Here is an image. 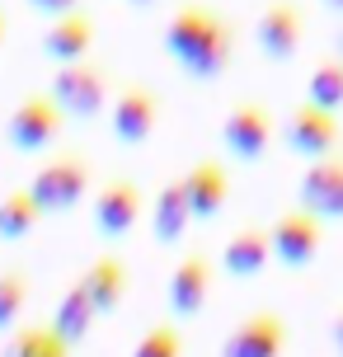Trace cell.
Listing matches in <instances>:
<instances>
[{
  "label": "cell",
  "instance_id": "3",
  "mask_svg": "<svg viewBox=\"0 0 343 357\" xmlns=\"http://www.w3.org/2000/svg\"><path fill=\"white\" fill-rule=\"evenodd\" d=\"M52 99L66 108V118H99L104 108L113 104V75L104 61L94 56H80V61H61L52 71Z\"/></svg>",
  "mask_w": 343,
  "mask_h": 357
},
{
  "label": "cell",
  "instance_id": "12",
  "mask_svg": "<svg viewBox=\"0 0 343 357\" xmlns=\"http://www.w3.org/2000/svg\"><path fill=\"white\" fill-rule=\"evenodd\" d=\"M296 202L310 207L320 221H343V151L325 160H306V174L296 178Z\"/></svg>",
  "mask_w": 343,
  "mask_h": 357
},
{
  "label": "cell",
  "instance_id": "2",
  "mask_svg": "<svg viewBox=\"0 0 343 357\" xmlns=\"http://www.w3.org/2000/svg\"><path fill=\"white\" fill-rule=\"evenodd\" d=\"M90 188H94V165H90V155H80V151H56L52 160H43L38 174L29 178V193L38 197L43 216L80 207V202L90 197Z\"/></svg>",
  "mask_w": 343,
  "mask_h": 357
},
{
  "label": "cell",
  "instance_id": "18",
  "mask_svg": "<svg viewBox=\"0 0 343 357\" xmlns=\"http://www.w3.org/2000/svg\"><path fill=\"white\" fill-rule=\"evenodd\" d=\"M188 226H193V207H188V193H183V178H169L155 193V207H151V235L160 245H179Z\"/></svg>",
  "mask_w": 343,
  "mask_h": 357
},
{
  "label": "cell",
  "instance_id": "29",
  "mask_svg": "<svg viewBox=\"0 0 343 357\" xmlns=\"http://www.w3.org/2000/svg\"><path fill=\"white\" fill-rule=\"evenodd\" d=\"M127 5H132V10H151L155 0H127Z\"/></svg>",
  "mask_w": 343,
  "mask_h": 357
},
{
  "label": "cell",
  "instance_id": "5",
  "mask_svg": "<svg viewBox=\"0 0 343 357\" xmlns=\"http://www.w3.org/2000/svg\"><path fill=\"white\" fill-rule=\"evenodd\" d=\"M160 118H165V99H160V89H151L146 80L123 85V89H118V99L109 104L113 142H118V146H132V151L155 137Z\"/></svg>",
  "mask_w": 343,
  "mask_h": 357
},
{
  "label": "cell",
  "instance_id": "23",
  "mask_svg": "<svg viewBox=\"0 0 343 357\" xmlns=\"http://www.w3.org/2000/svg\"><path fill=\"white\" fill-rule=\"evenodd\" d=\"M24 305H29V278L19 268H5L0 273V334L24 320Z\"/></svg>",
  "mask_w": 343,
  "mask_h": 357
},
{
  "label": "cell",
  "instance_id": "9",
  "mask_svg": "<svg viewBox=\"0 0 343 357\" xmlns=\"http://www.w3.org/2000/svg\"><path fill=\"white\" fill-rule=\"evenodd\" d=\"M301 43H306V10L296 0H268L254 19V47L282 66L301 52Z\"/></svg>",
  "mask_w": 343,
  "mask_h": 357
},
{
  "label": "cell",
  "instance_id": "16",
  "mask_svg": "<svg viewBox=\"0 0 343 357\" xmlns=\"http://www.w3.org/2000/svg\"><path fill=\"white\" fill-rule=\"evenodd\" d=\"M80 282L90 291V301L99 315H118V305L127 301V287H132V268L118 259V254H99L85 273H80Z\"/></svg>",
  "mask_w": 343,
  "mask_h": 357
},
{
  "label": "cell",
  "instance_id": "15",
  "mask_svg": "<svg viewBox=\"0 0 343 357\" xmlns=\"http://www.w3.org/2000/svg\"><path fill=\"white\" fill-rule=\"evenodd\" d=\"M179 178H183V193H188V207H193V221H217L226 212V202H231V169L217 155L198 160Z\"/></svg>",
  "mask_w": 343,
  "mask_h": 357
},
{
  "label": "cell",
  "instance_id": "22",
  "mask_svg": "<svg viewBox=\"0 0 343 357\" xmlns=\"http://www.w3.org/2000/svg\"><path fill=\"white\" fill-rule=\"evenodd\" d=\"M306 99L320 108H334L343 113V56H320L315 66H310V80H306Z\"/></svg>",
  "mask_w": 343,
  "mask_h": 357
},
{
  "label": "cell",
  "instance_id": "1",
  "mask_svg": "<svg viewBox=\"0 0 343 357\" xmlns=\"http://www.w3.org/2000/svg\"><path fill=\"white\" fill-rule=\"evenodd\" d=\"M165 52L174 56L188 80L212 85L231 71L235 52H240V24H235L221 5L212 0H183L174 5V15L165 19Z\"/></svg>",
  "mask_w": 343,
  "mask_h": 357
},
{
  "label": "cell",
  "instance_id": "26",
  "mask_svg": "<svg viewBox=\"0 0 343 357\" xmlns=\"http://www.w3.org/2000/svg\"><path fill=\"white\" fill-rule=\"evenodd\" d=\"M329 339H334V353L343 357V310L334 315V324H329Z\"/></svg>",
  "mask_w": 343,
  "mask_h": 357
},
{
  "label": "cell",
  "instance_id": "20",
  "mask_svg": "<svg viewBox=\"0 0 343 357\" xmlns=\"http://www.w3.org/2000/svg\"><path fill=\"white\" fill-rule=\"evenodd\" d=\"M0 357H71V343L52 324H15Z\"/></svg>",
  "mask_w": 343,
  "mask_h": 357
},
{
  "label": "cell",
  "instance_id": "17",
  "mask_svg": "<svg viewBox=\"0 0 343 357\" xmlns=\"http://www.w3.org/2000/svg\"><path fill=\"white\" fill-rule=\"evenodd\" d=\"M268 259H273V235L264 226H240L221 250V268L231 278H259L268 268Z\"/></svg>",
  "mask_w": 343,
  "mask_h": 357
},
{
  "label": "cell",
  "instance_id": "25",
  "mask_svg": "<svg viewBox=\"0 0 343 357\" xmlns=\"http://www.w3.org/2000/svg\"><path fill=\"white\" fill-rule=\"evenodd\" d=\"M33 15L43 19H56V15H71V10H80V0H24Z\"/></svg>",
  "mask_w": 343,
  "mask_h": 357
},
{
  "label": "cell",
  "instance_id": "14",
  "mask_svg": "<svg viewBox=\"0 0 343 357\" xmlns=\"http://www.w3.org/2000/svg\"><path fill=\"white\" fill-rule=\"evenodd\" d=\"M94 43H99V19L80 5L71 15H56L47 29H43V56L47 61H80V56L94 52Z\"/></svg>",
  "mask_w": 343,
  "mask_h": 357
},
{
  "label": "cell",
  "instance_id": "27",
  "mask_svg": "<svg viewBox=\"0 0 343 357\" xmlns=\"http://www.w3.org/2000/svg\"><path fill=\"white\" fill-rule=\"evenodd\" d=\"M5 43H10V19H5V10H0V52H5Z\"/></svg>",
  "mask_w": 343,
  "mask_h": 357
},
{
  "label": "cell",
  "instance_id": "6",
  "mask_svg": "<svg viewBox=\"0 0 343 357\" xmlns=\"http://www.w3.org/2000/svg\"><path fill=\"white\" fill-rule=\"evenodd\" d=\"M282 142L301 160H325V155L343 151V123L334 108H320V104H310V99H301L287 113V123H282Z\"/></svg>",
  "mask_w": 343,
  "mask_h": 357
},
{
  "label": "cell",
  "instance_id": "28",
  "mask_svg": "<svg viewBox=\"0 0 343 357\" xmlns=\"http://www.w3.org/2000/svg\"><path fill=\"white\" fill-rule=\"evenodd\" d=\"M320 5H325V10H334V15L343 19V0H320Z\"/></svg>",
  "mask_w": 343,
  "mask_h": 357
},
{
  "label": "cell",
  "instance_id": "10",
  "mask_svg": "<svg viewBox=\"0 0 343 357\" xmlns=\"http://www.w3.org/2000/svg\"><path fill=\"white\" fill-rule=\"evenodd\" d=\"M90 212H94V231L104 235V240H123V235L146 216L142 183H137V178H127V174L109 178V183H99V188H94Z\"/></svg>",
  "mask_w": 343,
  "mask_h": 357
},
{
  "label": "cell",
  "instance_id": "7",
  "mask_svg": "<svg viewBox=\"0 0 343 357\" xmlns=\"http://www.w3.org/2000/svg\"><path fill=\"white\" fill-rule=\"evenodd\" d=\"M268 235H273V259L282 268H291V273L310 268L320 259V250H325V221L310 212V207H301V202L277 216Z\"/></svg>",
  "mask_w": 343,
  "mask_h": 357
},
{
  "label": "cell",
  "instance_id": "8",
  "mask_svg": "<svg viewBox=\"0 0 343 357\" xmlns=\"http://www.w3.org/2000/svg\"><path fill=\"white\" fill-rule=\"evenodd\" d=\"M273 132H277V123H273V113L259 104V99H240V104L221 118V146H226L231 160H240V165L264 160L268 146H273Z\"/></svg>",
  "mask_w": 343,
  "mask_h": 357
},
{
  "label": "cell",
  "instance_id": "13",
  "mask_svg": "<svg viewBox=\"0 0 343 357\" xmlns=\"http://www.w3.org/2000/svg\"><path fill=\"white\" fill-rule=\"evenodd\" d=\"M212 282H217L212 259H207L202 250L183 254L179 264H174V273H169V310H174L179 320L202 315V305H207V296H212Z\"/></svg>",
  "mask_w": 343,
  "mask_h": 357
},
{
  "label": "cell",
  "instance_id": "24",
  "mask_svg": "<svg viewBox=\"0 0 343 357\" xmlns=\"http://www.w3.org/2000/svg\"><path fill=\"white\" fill-rule=\"evenodd\" d=\"M132 357H183V339H179V329H174L169 320L151 324L142 339H137Z\"/></svg>",
  "mask_w": 343,
  "mask_h": 357
},
{
  "label": "cell",
  "instance_id": "19",
  "mask_svg": "<svg viewBox=\"0 0 343 357\" xmlns=\"http://www.w3.org/2000/svg\"><path fill=\"white\" fill-rule=\"evenodd\" d=\"M94 320H99V310H94V301H90V291H85V282L75 278L71 287H66V296L56 301V315H52V329L61 334V339L71 343H85L90 339V329H94Z\"/></svg>",
  "mask_w": 343,
  "mask_h": 357
},
{
  "label": "cell",
  "instance_id": "21",
  "mask_svg": "<svg viewBox=\"0 0 343 357\" xmlns=\"http://www.w3.org/2000/svg\"><path fill=\"white\" fill-rule=\"evenodd\" d=\"M38 221H43V207L29 193V183L10 188V193L0 197V240H24V235H33Z\"/></svg>",
  "mask_w": 343,
  "mask_h": 357
},
{
  "label": "cell",
  "instance_id": "4",
  "mask_svg": "<svg viewBox=\"0 0 343 357\" xmlns=\"http://www.w3.org/2000/svg\"><path fill=\"white\" fill-rule=\"evenodd\" d=\"M66 123H71V118H66V108L52 99V89H29L15 104V113H10L5 137H10V146H15L19 155H38V151H47V146L61 142Z\"/></svg>",
  "mask_w": 343,
  "mask_h": 357
},
{
  "label": "cell",
  "instance_id": "30",
  "mask_svg": "<svg viewBox=\"0 0 343 357\" xmlns=\"http://www.w3.org/2000/svg\"><path fill=\"white\" fill-rule=\"evenodd\" d=\"M334 52H339V56H343V29H339V38H334Z\"/></svg>",
  "mask_w": 343,
  "mask_h": 357
},
{
  "label": "cell",
  "instance_id": "11",
  "mask_svg": "<svg viewBox=\"0 0 343 357\" xmlns=\"http://www.w3.org/2000/svg\"><path fill=\"white\" fill-rule=\"evenodd\" d=\"M217 357H287V320L277 310H250L221 339Z\"/></svg>",
  "mask_w": 343,
  "mask_h": 357
}]
</instances>
